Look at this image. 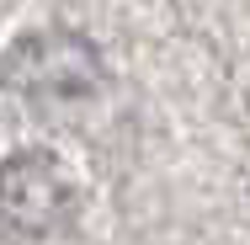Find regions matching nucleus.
Returning <instances> with one entry per match:
<instances>
[{"mask_svg":"<svg viewBox=\"0 0 250 245\" xmlns=\"http://www.w3.org/2000/svg\"><path fill=\"white\" fill-rule=\"evenodd\" d=\"M0 213L21 235H53L75 213V181L48 149H16L0 165Z\"/></svg>","mask_w":250,"mask_h":245,"instance_id":"f03ea898","label":"nucleus"},{"mask_svg":"<svg viewBox=\"0 0 250 245\" xmlns=\"http://www.w3.org/2000/svg\"><path fill=\"white\" fill-rule=\"evenodd\" d=\"M0 80L11 86V91H21V96H91L101 86V59L96 48L85 43V38H75V32H38V38H21L11 59H5V69H0Z\"/></svg>","mask_w":250,"mask_h":245,"instance_id":"f257e3e1","label":"nucleus"}]
</instances>
